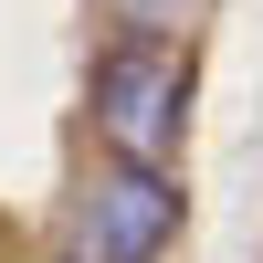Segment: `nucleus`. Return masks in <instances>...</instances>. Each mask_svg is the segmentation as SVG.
Masks as SVG:
<instances>
[{
  "mask_svg": "<svg viewBox=\"0 0 263 263\" xmlns=\"http://www.w3.org/2000/svg\"><path fill=\"white\" fill-rule=\"evenodd\" d=\"M105 11H116V42H179L200 0H105Z\"/></svg>",
  "mask_w": 263,
  "mask_h": 263,
  "instance_id": "obj_3",
  "label": "nucleus"
},
{
  "mask_svg": "<svg viewBox=\"0 0 263 263\" xmlns=\"http://www.w3.org/2000/svg\"><path fill=\"white\" fill-rule=\"evenodd\" d=\"M74 242H84V263H158L179 242V179L137 168V158H105L74 200Z\"/></svg>",
  "mask_w": 263,
  "mask_h": 263,
  "instance_id": "obj_2",
  "label": "nucleus"
},
{
  "mask_svg": "<svg viewBox=\"0 0 263 263\" xmlns=\"http://www.w3.org/2000/svg\"><path fill=\"white\" fill-rule=\"evenodd\" d=\"M84 105H95V137L116 158L168 168L179 158V126H190V53L179 42H105Z\"/></svg>",
  "mask_w": 263,
  "mask_h": 263,
  "instance_id": "obj_1",
  "label": "nucleus"
}]
</instances>
